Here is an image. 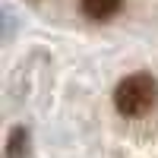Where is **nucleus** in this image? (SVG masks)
Instances as JSON below:
<instances>
[{"label": "nucleus", "instance_id": "obj_1", "mask_svg": "<svg viewBox=\"0 0 158 158\" xmlns=\"http://www.w3.org/2000/svg\"><path fill=\"white\" fill-rule=\"evenodd\" d=\"M158 101V82L149 73H133L120 79V85L114 89V104L123 117H139L155 108Z\"/></svg>", "mask_w": 158, "mask_h": 158}, {"label": "nucleus", "instance_id": "obj_2", "mask_svg": "<svg viewBox=\"0 0 158 158\" xmlns=\"http://www.w3.org/2000/svg\"><path fill=\"white\" fill-rule=\"evenodd\" d=\"M120 10V0H82V13L89 19H111Z\"/></svg>", "mask_w": 158, "mask_h": 158}, {"label": "nucleus", "instance_id": "obj_3", "mask_svg": "<svg viewBox=\"0 0 158 158\" xmlns=\"http://www.w3.org/2000/svg\"><path fill=\"white\" fill-rule=\"evenodd\" d=\"M25 142H29V133H25V127H13L10 142H6V158H22Z\"/></svg>", "mask_w": 158, "mask_h": 158}]
</instances>
